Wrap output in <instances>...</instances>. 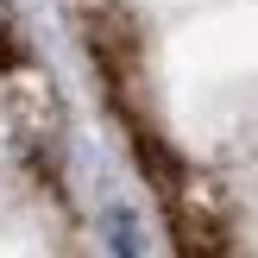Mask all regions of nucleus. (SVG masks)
<instances>
[{
	"label": "nucleus",
	"mask_w": 258,
	"mask_h": 258,
	"mask_svg": "<svg viewBox=\"0 0 258 258\" xmlns=\"http://www.w3.org/2000/svg\"><path fill=\"white\" fill-rule=\"evenodd\" d=\"M19 57V13H13V0H0V63Z\"/></svg>",
	"instance_id": "obj_1"
},
{
	"label": "nucleus",
	"mask_w": 258,
	"mask_h": 258,
	"mask_svg": "<svg viewBox=\"0 0 258 258\" xmlns=\"http://www.w3.org/2000/svg\"><path fill=\"white\" fill-rule=\"evenodd\" d=\"M107 233H113V239H120V258H139V233H133V221H126V214H120V208H113V214H107Z\"/></svg>",
	"instance_id": "obj_2"
}]
</instances>
